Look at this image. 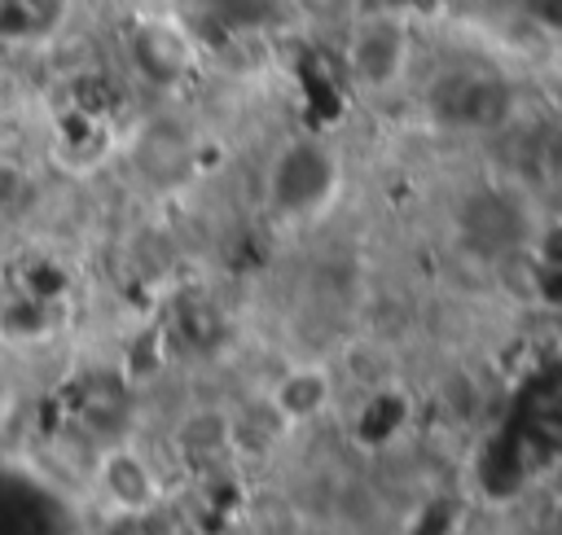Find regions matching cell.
<instances>
[{
  "instance_id": "obj_3",
  "label": "cell",
  "mask_w": 562,
  "mask_h": 535,
  "mask_svg": "<svg viewBox=\"0 0 562 535\" xmlns=\"http://www.w3.org/2000/svg\"><path fill=\"white\" fill-rule=\"evenodd\" d=\"M334 184H338V162H334L329 145H321L316 136L285 140L268 167V202L281 215L321 210L329 202Z\"/></svg>"
},
{
  "instance_id": "obj_1",
  "label": "cell",
  "mask_w": 562,
  "mask_h": 535,
  "mask_svg": "<svg viewBox=\"0 0 562 535\" xmlns=\"http://www.w3.org/2000/svg\"><path fill=\"white\" fill-rule=\"evenodd\" d=\"M408 22L391 9L356 13L342 31V75L360 92H386L408 70Z\"/></svg>"
},
{
  "instance_id": "obj_8",
  "label": "cell",
  "mask_w": 562,
  "mask_h": 535,
  "mask_svg": "<svg viewBox=\"0 0 562 535\" xmlns=\"http://www.w3.org/2000/svg\"><path fill=\"white\" fill-rule=\"evenodd\" d=\"M285 9L307 26V31H347L351 18L360 13L356 0H285Z\"/></svg>"
},
{
  "instance_id": "obj_13",
  "label": "cell",
  "mask_w": 562,
  "mask_h": 535,
  "mask_svg": "<svg viewBox=\"0 0 562 535\" xmlns=\"http://www.w3.org/2000/svg\"><path fill=\"white\" fill-rule=\"evenodd\" d=\"M544 96H549V105L562 114V66H553V70L544 75Z\"/></svg>"
},
{
  "instance_id": "obj_4",
  "label": "cell",
  "mask_w": 562,
  "mask_h": 535,
  "mask_svg": "<svg viewBox=\"0 0 562 535\" xmlns=\"http://www.w3.org/2000/svg\"><path fill=\"white\" fill-rule=\"evenodd\" d=\"M127 66L149 88H176L198 66V39L180 18H136L123 39Z\"/></svg>"
},
{
  "instance_id": "obj_2",
  "label": "cell",
  "mask_w": 562,
  "mask_h": 535,
  "mask_svg": "<svg viewBox=\"0 0 562 535\" xmlns=\"http://www.w3.org/2000/svg\"><path fill=\"white\" fill-rule=\"evenodd\" d=\"M514 88L509 79H501L496 70H443L430 92H426V105L430 114L443 123V127H457V132H496L509 123L514 114Z\"/></svg>"
},
{
  "instance_id": "obj_7",
  "label": "cell",
  "mask_w": 562,
  "mask_h": 535,
  "mask_svg": "<svg viewBox=\"0 0 562 535\" xmlns=\"http://www.w3.org/2000/svg\"><path fill=\"white\" fill-rule=\"evenodd\" d=\"M325 403H329V377H325L321 368H294V373L277 386V395H272V412H277L281 421H307V417H316Z\"/></svg>"
},
{
  "instance_id": "obj_10",
  "label": "cell",
  "mask_w": 562,
  "mask_h": 535,
  "mask_svg": "<svg viewBox=\"0 0 562 535\" xmlns=\"http://www.w3.org/2000/svg\"><path fill=\"white\" fill-rule=\"evenodd\" d=\"M527 13H531V22H536L540 31L562 35V0H531Z\"/></svg>"
},
{
  "instance_id": "obj_9",
  "label": "cell",
  "mask_w": 562,
  "mask_h": 535,
  "mask_svg": "<svg viewBox=\"0 0 562 535\" xmlns=\"http://www.w3.org/2000/svg\"><path fill=\"white\" fill-rule=\"evenodd\" d=\"M22 189H26V175L13 162H0V215H13L18 210Z\"/></svg>"
},
{
  "instance_id": "obj_6",
  "label": "cell",
  "mask_w": 562,
  "mask_h": 535,
  "mask_svg": "<svg viewBox=\"0 0 562 535\" xmlns=\"http://www.w3.org/2000/svg\"><path fill=\"white\" fill-rule=\"evenodd\" d=\"M518 224H522V210L505 193L483 189V193L465 197V237L470 241H514Z\"/></svg>"
},
{
  "instance_id": "obj_5",
  "label": "cell",
  "mask_w": 562,
  "mask_h": 535,
  "mask_svg": "<svg viewBox=\"0 0 562 535\" xmlns=\"http://www.w3.org/2000/svg\"><path fill=\"white\" fill-rule=\"evenodd\" d=\"M92 482L97 491L110 500V509L119 517H149V509L162 500V482L149 465V456H140L132 443H114L92 460Z\"/></svg>"
},
{
  "instance_id": "obj_11",
  "label": "cell",
  "mask_w": 562,
  "mask_h": 535,
  "mask_svg": "<svg viewBox=\"0 0 562 535\" xmlns=\"http://www.w3.org/2000/svg\"><path fill=\"white\" fill-rule=\"evenodd\" d=\"M540 263H544L553 276H562V224L540 237Z\"/></svg>"
},
{
  "instance_id": "obj_12",
  "label": "cell",
  "mask_w": 562,
  "mask_h": 535,
  "mask_svg": "<svg viewBox=\"0 0 562 535\" xmlns=\"http://www.w3.org/2000/svg\"><path fill=\"white\" fill-rule=\"evenodd\" d=\"M540 158H544V167H549L553 175H562V114H558V123L549 127V136H544V145H540Z\"/></svg>"
}]
</instances>
